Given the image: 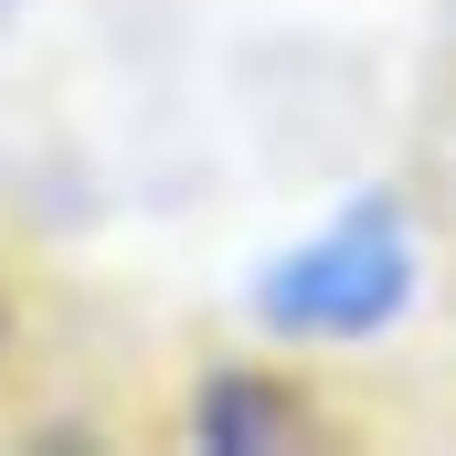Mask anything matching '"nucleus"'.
Here are the masks:
<instances>
[{
    "label": "nucleus",
    "mask_w": 456,
    "mask_h": 456,
    "mask_svg": "<svg viewBox=\"0 0 456 456\" xmlns=\"http://www.w3.org/2000/svg\"><path fill=\"white\" fill-rule=\"evenodd\" d=\"M425 287V255H414V213L393 191H361L330 224L308 233L297 255H276L255 276V319L276 340H382Z\"/></svg>",
    "instance_id": "1"
},
{
    "label": "nucleus",
    "mask_w": 456,
    "mask_h": 456,
    "mask_svg": "<svg viewBox=\"0 0 456 456\" xmlns=\"http://www.w3.org/2000/svg\"><path fill=\"white\" fill-rule=\"evenodd\" d=\"M191 446H213V456H287V446H308V414H297V393H287L276 371H213V382L191 393Z\"/></svg>",
    "instance_id": "2"
},
{
    "label": "nucleus",
    "mask_w": 456,
    "mask_h": 456,
    "mask_svg": "<svg viewBox=\"0 0 456 456\" xmlns=\"http://www.w3.org/2000/svg\"><path fill=\"white\" fill-rule=\"evenodd\" d=\"M0 340H11V297H0Z\"/></svg>",
    "instance_id": "3"
}]
</instances>
